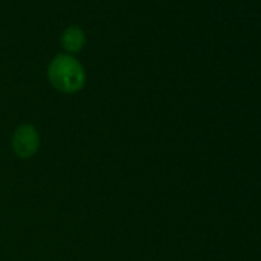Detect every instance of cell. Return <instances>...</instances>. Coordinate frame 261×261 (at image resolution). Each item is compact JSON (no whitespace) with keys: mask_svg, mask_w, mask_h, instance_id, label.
<instances>
[{"mask_svg":"<svg viewBox=\"0 0 261 261\" xmlns=\"http://www.w3.org/2000/svg\"><path fill=\"white\" fill-rule=\"evenodd\" d=\"M62 45L69 53H79L85 45V33L79 27L68 28L62 36Z\"/></svg>","mask_w":261,"mask_h":261,"instance_id":"obj_3","label":"cell"},{"mask_svg":"<svg viewBox=\"0 0 261 261\" xmlns=\"http://www.w3.org/2000/svg\"><path fill=\"white\" fill-rule=\"evenodd\" d=\"M13 149L20 159L33 157L40 146L37 129L33 124H20L13 134Z\"/></svg>","mask_w":261,"mask_h":261,"instance_id":"obj_2","label":"cell"},{"mask_svg":"<svg viewBox=\"0 0 261 261\" xmlns=\"http://www.w3.org/2000/svg\"><path fill=\"white\" fill-rule=\"evenodd\" d=\"M48 77L57 91L66 94L77 92L85 85L83 66L68 54H60L51 62L48 68Z\"/></svg>","mask_w":261,"mask_h":261,"instance_id":"obj_1","label":"cell"}]
</instances>
